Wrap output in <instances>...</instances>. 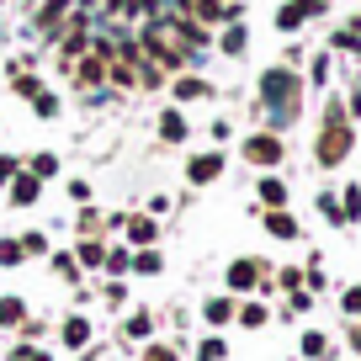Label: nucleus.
I'll return each instance as SVG.
<instances>
[{
  "instance_id": "6ab92c4d",
  "label": "nucleus",
  "mask_w": 361,
  "mask_h": 361,
  "mask_svg": "<svg viewBox=\"0 0 361 361\" xmlns=\"http://www.w3.org/2000/svg\"><path fill=\"white\" fill-rule=\"evenodd\" d=\"M128 266H133V250L128 245H106V276H128Z\"/></svg>"
},
{
  "instance_id": "c85d7f7f",
  "label": "nucleus",
  "mask_w": 361,
  "mask_h": 361,
  "mask_svg": "<svg viewBox=\"0 0 361 361\" xmlns=\"http://www.w3.org/2000/svg\"><path fill=\"white\" fill-rule=\"evenodd\" d=\"M319 213H324L329 224H340V228H345V213H340V197H335V192H319Z\"/></svg>"
},
{
  "instance_id": "5701e85b",
  "label": "nucleus",
  "mask_w": 361,
  "mask_h": 361,
  "mask_svg": "<svg viewBox=\"0 0 361 361\" xmlns=\"http://www.w3.org/2000/svg\"><path fill=\"white\" fill-rule=\"evenodd\" d=\"M123 335H128V340H149V335H154V314H149V308H138V314L123 324Z\"/></svg>"
},
{
  "instance_id": "f3484780",
  "label": "nucleus",
  "mask_w": 361,
  "mask_h": 361,
  "mask_svg": "<svg viewBox=\"0 0 361 361\" xmlns=\"http://www.w3.org/2000/svg\"><path fill=\"white\" fill-rule=\"evenodd\" d=\"M234 298H207V303H202V319H207V324H213V329H224L228 324V319H234Z\"/></svg>"
},
{
  "instance_id": "473e14b6",
  "label": "nucleus",
  "mask_w": 361,
  "mask_h": 361,
  "mask_svg": "<svg viewBox=\"0 0 361 361\" xmlns=\"http://www.w3.org/2000/svg\"><path fill=\"white\" fill-rule=\"evenodd\" d=\"M16 170H22V159H16V154H0V192L11 186V176H16Z\"/></svg>"
},
{
  "instance_id": "7ed1b4c3",
  "label": "nucleus",
  "mask_w": 361,
  "mask_h": 361,
  "mask_svg": "<svg viewBox=\"0 0 361 361\" xmlns=\"http://www.w3.org/2000/svg\"><path fill=\"white\" fill-rule=\"evenodd\" d=\"M324 11H329V0H282L276 6V32H298L303 22H314Z\"/></svg>"
},
{
  "instance_id": "4c0bfd02",
  "label": "nucleus",
  "mask_w": 361,
  "mask_h": 361,
  "mask_svg": "<svg viewBox=\"0 0 361 361\" xmlns=\"http://www.w3.org/2000/svg\"><path fill=\"white\" fill-rule=\"evenodd\" d=\"M345 314H361V287H350V293H345Z\"/></svg>"
},
{
  "instance_id": "4be33fe9",
  "label": "nucleus",
  "mask_w": 361,
  "mask_h": 361,
  "mask_svg": "<svg viewBox=\"0 0 361 361\" xmlns=\"http://www.w3.org/2000/svg\"><path fill=\"white\" fill-rule=\"evenodd\" d=\"M54 276H64V282H80V260H75V250H54Z\"/></svg>"
},
{
  "instance_id": "ea45409f",
  "label": "nucleus",
  "mask_w": 361,
  "mask_h": 361,
  "mask_svg": "<svg viewBox=\"0 0 361 361\" xmlns=\"http://www.w3.org/2000/svg\"><path fill=\"white\" fill-rule=\"evenodd\" d=\"M27 6H37V0H27Z\"/></svg>"
},
{
  "instance_id": "6e6552de",
  "label": "nucleus",
  "mask_w": 361,
  "mask_h": 361,
  "mask_svg": "<svg viewBox=\"0 0 361 361\" xmlns=\"http://www.w3.org/2000/svg\"><path fill=\"white\" fill-rule=\"evenodd\" d=\"M224 276H228V287H234V293H250V287H260V282H266V260L245 255V260H234V266H228Z\"/></svg>"
},
{
  "instance_id": "bb28decb",
  "label": "nucleus",
  "mask_w": 361,
  "mask_h": 361,
  "mask_svg": "<svg viewBox=\"0 0 361 361\" xmlns=\"http://www.w3.org/2000/svg\"><path fill=\"white\" fill-rule=\"evenodd\" d=\"M228 356V345H224V335H207L202 345H197V361H224Z\"/></svg>"
},
{
  "instance_id": "dca6fc26",
  "label": "nucleus",
  "mask_w": 361,
  "mask_h": 361,
  "mask_svg": "<svg viewBox=\"0 0 361 361\" xmlns=\"http://www.w3.org/2000/svg\"><path fill=\"white\" fill-rule=\"evenodd\" d=\"M22 165H27V170H32V176H37V180H54V176H59V170H64V165H59V154H54V149H37V154H27V159H22Z\"/></svg>"
},
{
  "instance_id": "f257e3e1",
  "label": "nucleus",
  "mask_w": 361,
  "mask_h": 361,
  "mask_svg": "<svg viewBox=\"0 0 361 361\" xmlns=\"http://www.w3.org/2000/svg\"><path fill=\"white\" fill-rule=\"evenodd\" d=\"M350 144H356V138H350V123H345V117H340V123H324V128H319V144H314V159H319L324 170H335L340 159L350 154Z\"/></svg>"
},
{
  "instance_id": "c9c22d12",
  "label": "nucleus",
  "mask_w": 361,
  "mask_h": 361,
  "mask_svg": "<svg viewBox=\"0 0 361 361\" xmlns=\"http://www.w3.org/2000/svg\"><path fill=\"white\" fill-rule=\"evenodd\" d=\"M308 80H314V85H324V80H329V59H324V54L314 59V69H308Z\"/></svg>"
},
{
  "instance_id": "a211bd4d",
  "label": "nucleus",
  "mask_w": 361,
  "mask_h": 361,
  "mask_svg": "<svg viewBox=\"0 0 361 361\" xmlns=\"http://www.w3.org/2000/svg\"><path fill=\"white\" fill-rule=\"evenodd\" d=\"M59 335H64V345H69V350L90 345V324H85V319H80V314H69L64 324H59Z\"/></svg>"
},
{
  "instance_id": "e433bc0d",
  "label": "nucleus",
  "mask_w": 361,
  "mask_h": 361,
  "mask_svg": "<svg viewBox=\"0 0 361 361\" xmlns=\"http://www.w3.org/2000/svg\"><path fill=\"white\" fill-rule=\"evenodd\" d=\"M69 197H75V202H90V180H69Z\"/></svg>"
},
{
  "instance_id": "f8f14e48",
  "label": "nucleus",
  "mask_w": 361,
  "mask_h": 361,
  "mask_svg": "<svg viewBox=\"0 0 361 361\" xmlns=\"http://www.w3.org/2000/svg\"><path fill=\"white\" fill-rule=\"evenodd\" d=\"M245 48H250V27H245V22H228L224 37H218V54H224V59H239Z\"/></svg>"
},
{
  "instance_id": "72a5a7b5",
  "label": "nucleus",
  "mask_w": 361,
  "mask_h": 361,
  "mask_svg": "<svg viewBox=\"0 0 361 361\" xmlns=\"http://www.w3.org/2000/svg\"><path fill=\"white\" fill-rule=\"evenodd\" d=\"M144 361H180V356H176V345H159L154 340V345H144Z\"/></svg>"
},
{
  "instance_id": "f03ea898",
  "label": "nucleus",
  "mask_w": 361,
  "mask_h": 361,
  "mask_svg": "<svg viewBox=\"0 0 361 361\" xmlns=\"http://www.w3.org/2000/svg\"><path fill=\"white\" fill-rule=\"evenodd\" d=\"M239 154H245L250 165H260V170H276V165H282V154H287V144H282V133L260 128V133H250L245 144H239Z\"/></svg>"
},
{
  "instance_id": "412c9836",
  "label": "nucleus",
  "mask_w": 361,
  "mask_h": 361,
  "mask_svg": "<svg viewBox=\"0 0 361 361\" xmlns=\"http://www.w3.org/2000/svg\"><path fill=\"white\" fill-rule=\"evenodd\" d=\"M11 324H27V303L22 298H0V329H11Z\"/></svg>"
},
{
  "instance_id": "39448f33",
  "label": "nucleus",
  "mask_w": 361,
  "mask_h": 361,
  "mask_svg": "<svg viewBox=\"0 0 361 361\" xmlns=\"http://www.w3.org/2000/svg\"><path fill=\"white\" fill-rule=\"evenodd\" d=\"M224 149H207V154H192L186 159V180H192V186H213L218 176H224Z\"/></svg>"
},
{
  "instance_id": "f704fd0d",
  "label": "nucleus",
  "mask_w": 361,
  "mask_h": 361,
  "mask_svg": "<svg viewBox=\"0 0 361 361\" xmlns=\"http://www.w3.org/2000/svg\"><path fill=\"white\" fill-rule=\"evenodd\" d=\"M340 213H345V224H350V218H361V192H356V186H350V192H345V202H340Z\"/></svg>"
},
{
  "instance_id": "4468645a",
  "label": "nucleus",
  "mask_w": 361,
  "mask_h": 361,
  "mask_svg": "<svg viewBox=\"0 0 361 361\" xmlns=\"http://www.w3.org/2000/svg\"><path fill=\"white\" fill-rule=\"evenodd\" d=\"M75 260H80V271H102V266H106V245H102L96 234L80 239V245H75Z\"/></svg>"
},
{
  "instance_id": "2eb2a0df",
  "label": "nucleus",
  "mask_w": 361,
  "mask_h": 361,
  "mask_svg": "<svg viewBox=\"0 0 361 361\" xmlns=\"http://www.w3.org/2000/svg\"><path fill=\"white\" fill-rule=\"evenodd\" d=\"M266 234L271 239H298V218L287 207H266Z\"/></svg>"
},
{
  "instance_id": "a878e982",
  "label": "nucleus",
  "mask_w": 361,
  "mask_h": 361,
  "mask_svg": "<svg viewBox=\"0 0 361 361\" xmlns=\"http://www.w3.org/2000/svg\"><path fill=\"white\" fill-rule=\"evenodd\" d=\"M303 356H308V361H324V356H329V340L319 335V329H308V335H303Z\"/></svg>"
},
{
  "instance_id": "423d86ee",
  "label": "nucleus",
  "mask_w": 361,
  "mask_h": 361,
  "mask_svg": "<svg viewBox=\"0 0 361 361\" xmlns=\"http://www.w3.org/2000/svg\"><path fill=\"white\" fill-rule=\"evenodd\" d=\"M170 96H176V106H186V102H207V96H213V80L192 75V69H180V75L170 80Z\"/></svg>"
},
{
  "instance_id": "393cba45",
  "label": "nucleus",
  "mask_w": 361,
  "mask_h": 361,
  "mask_svg": "<svg viewBox=\"0 0 361 361\" xmlns=\"http://www.w3.org/2000/svg\"><path fill=\"white\" fill-rule=\"evenodd\" d=\"M27 260V250H22V239H0V271H16Z\"/></svg>"
},
{
  "instance_id": "9b49d317",
  "label": "nucleus",
  "mask_w": 361,
  "mask_h": 361,
  "mask_svg": "<svg viewBox=\"0 0 361 361\" xmlns=\"http://www.w3.org/2000/svg\"><path fill=\"white\" fill-rule=\"evenodd\" d=\"M159 271H165V255H159V245L133 250V266H128V276H159Z\"/></svg>"
},
{
  "instance_id": "1a4fd4ad",
  "label": "nucleus",
  "mask_w": 361,
  "mask_h": 361,
  "mask_svg": "<svg viewBox=\"0 0 361 361\" xmlns=\"http://www.w3.org/2000/svg\"><path fill=\"white\" fill-rule=\"evenodd\" d=\"M154 133H159V144H186V138H192V123H186L180 106H165V112L154 117Z\"/></svg>"
},
{
  "instance_id": "aec40b11",
  "label": "nucleus",
  "mask_w": 361,
  "mask_h": 361,
  "mask_svg": "<svg viewBox=\"0 0 361 361\" xmlns=\"http://www.w3.org/2000/svg\"><path fill=\"white\" fill-rule=\"evenodd\" d=\"M260 207H287V180H276V176L260 180Z\"/></svg>"
},
{
  "instance_id": "9d476101",
  "label": "nucleus",
  "mask_w": 361,
  "mask_h": 361,
  "mask_svg": "<svg viewBox=\"0 0 361 361\" xmlns=\"http://www.w3.org/2000/svg\"><path fill=\"white\" fill-rule=\"evenodd\" d=\"M37 197H43V180H37L32 170L22 165V170L11 176V186H6V202H11V207H32Z\"/></svg>"
},
{
  "instance_id": "58836bf2",
  "label": "nucleus",
  "mask_w": 361,
  "mask_h": 361,
  "mask_svg": "<svg viewBox=\"0 0 361 361\" xmlns=\"http://www.w3.org/2000/svg\"><path fill=\"white\" fill-rule=\"evenodd\" d=\"M27 361H54L48 350H37V345H27Z\"/></svg>"
},
{
  "instance_id": "7c9ffc66",
  "label": "nucleus",
  "mask_w": 361,
  "mask_h": 361,
  "mask_svg": "<svg viewBox=\"0 0 361 361\" xmlns=\"http://www.w3.org/2000/svg\"><path fill=\"white\" fill-rule=\"evenodd\" d=\"M22 250H27V255H48V234H43V228H27V234H22Z\"/></svg>"
},
{
  "instance_id": "20e7f679",
  "label": "nucleus",
  "mask_w": 361,
  "mask_h": 361,
  "mask_svg": "<svg viewBox=\"0 0 361 361\" xmlns=\"http://www.w3.org/2000/svg\"><path fill=\"white\" fill-rule=\"evenodd\" d=\"M123 245H128V250L159 245V224H154V213H128V218H123Z\"/></svg>"
},
{
  "instance_id": "c756f323",
  "label": "nucleus",
  "mask_w": 361,
  "mask_h": 361,
  "mask_svg": "<svg viewBox=\"0 0 361 361\" xmlns=\"http://www.w3.org/2000/svg\"><path fill=\"white\" fill-rule=\"evenodd\" d=\"M335 48H345V54H356V48H361V22L340 27V32H335Z\"/></svg>"
},
{
  "instance_id": "b1692460",
  "label": "nucleus",
  "mask_w": 361,
  "mask_h": 361,
  "mask_svg": "<svg viewBox=\"0 0 361 361\" xmlns=\"http://www.w3.org/2000/svg\"><path fill=\"white\" fill-rule=\"evenodd\" d=\"M234 319H239L245 329H260V324L271 319V308H266V303H239V308H234Z\"/></svg>"
},
{
  "instance_id": "ddd939ff",
  "label": "nucleus",
  "mask_w": 361,
  "mask_h": 361,
  "mask_svg": "<svg viewBox=\"0 0 361 361\" xmlns=\"http://www.w3.org/2000/svg\"><path fill=\"white\" fill-rule=\"evenodd\" d=\"M27 106H32V117H37V123H54V117L64 112V96L43 85V90H37V96H32V102H27Z\"/></svg>"
},
{
  "instance_id": "cd10ccee",
  "label": "nucleus",
  "mask_w": 361,
  "mask_h": 361,
  "mask_svg": "<svg viewBox=\"0 0 361 361\" xmlns=\"http://www.w3.org/2000/svg\"><path fill=\"white\" fill-rule=\"evenodd\" d=\"M102 224H106V218H102V213H96V207H90V202H80V224H75V228H80V234H85V239H90V234H96V228H102Z\"/></svg>"
},
{
  "instance_id": "0eeeda50",
  "label": "nucleus",
  "mask_w": 361,
  "mask_h": 361,
  "mask_svg": "<svg viewBox=\"0 0 361 361\" xmlns=\"http://www.w3.org/2000/svg\"><path fill=\"white\" fill-rule=\"evenodd\" d=\"M69 80H75V90H96V85H106V59L80 54L75 64H69Z\"/></svg>"
},
{
  "instance_id": "2f4dec72",
  "label": "nucleus",
  "mask_w": 361,
  "mask_h": 361,
  "mask_svg": "<svg viewBox=\"0 0 361 361\" xmlns=\"http://www.w3.org/2000/svg\"><path fill=\"white\" fill-rule=\"evenodd\" d=\"M106 303H117V308L128 303V282L123 276H106Z\"/></svg>"
}]
</instances>
